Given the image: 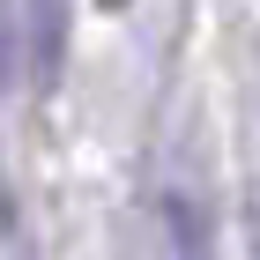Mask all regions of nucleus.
Wrapping results in <instances>:
<instances>
[{"label": "nucleus", "instance_id": "nucleus-1", "mask_svg": "<svg viewBox=\"0 0 260 260\" xmlns=\"http://www.w3.org/2000/svg\"><path fill=\"white\" fill-rule=\"evenodd\" d=\"M67 52V0H30V60H38V82L60 75Z\"/></svg>", "mask_w": 260, "mask_h": 260}, {"label": "nucleus", "instance_id": "nucleus-2", "mask_svg": "<svg viewBox=\"0 0 260 260\" xmlns=\"http://www.w3.org/2000/svg\"><path fill=\"white\" fill-rule=\"evenodd\" d=\"M97 8H112V15H119V8H126V0H97Z\"/></svg>", "mask_w": 260, "mask_h": 260}]
</instances>
